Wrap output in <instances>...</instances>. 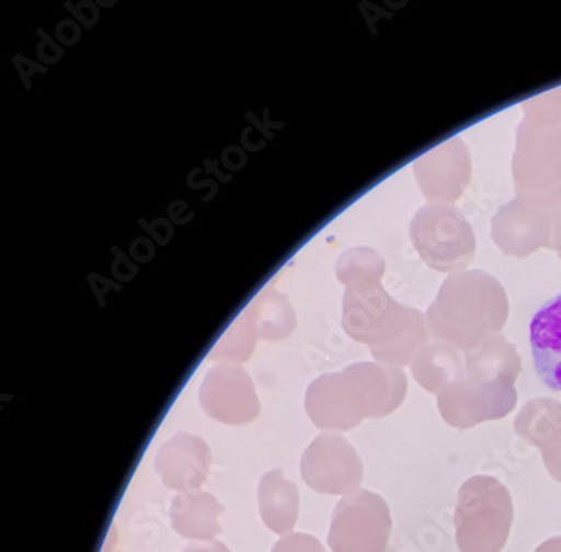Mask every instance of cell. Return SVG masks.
Returning a JSON list of instances; mask_svg holds the SVG:
<instances>
[{
	"instance_id": "7",
	"label": "cell",
	"mask_w": 561,
	"mask_h": 552,
	"mask_svg": "<svg viewBox=\"0 0 561 552\" xmlns=\"http://www.w3.org/2000/svg\"><path fill=\"white\" fill-rule=\"evenodd\" d=\"M211 469V450L199 436L178 432L157 451L156 472L171 491L197 492Z\"/></svg>"
},
{
	"instance_id": "3",
	"label": "cell",
	"mask_w": 561,
	"mask_h": 552,
	"mask_svg": "<svg viewBox=\"0 0 561 552\" xmlns=\"http://www.w3.org/2000/svg\"><path fill=\"white\" fill-rule=\"evenodd\" d=\"M391 531L390 505L381 495L359 488L335 505L328 544L332 552H387Z\"/></svg>"
},
{
	"instance_id": "8",
	"label": "cell",
	"mask_w": 561,
	"mask_h": 552,
	"mask_svg": "<svg viewBox=\"0 0 561 552\" xmlns=\"http://www.w3.org/2000/svg\"><path fill=\"white\" fill-rule=\"evenodd\" d=\"M514 431L540 450L547 472L561 483V403L548 397L529 401L514 419Z\"/></svg>"
},
{
	"instance_id": "11",
	"label": "cell",
	"mask_w": 561,
	"mask_h": 552,
	"mask_svg": "<svg viewBox=\"0 0 561 552\" xmlns=\"http://www.w3.org/2000/svg\"><path fill=\"white\" fill-rule=\"evenodd\" d=\"M300 497L296 483L288 482L282 470L265 473L259 485V509L275 534H290L299 517Z\"/></svg>"
},
{
	"instance_id": "5",
	"label": "cell",
	"mask_w": 561,
	"mask_h": 552,
	"mask_svg": "<svg viewBox=\"0 0 561 552\" xmlns=\"http://www.w3.org/2000/svg\"><path fill=\"white\" fill-rule=\"evenodd\" d=\"M300 475L307 487L318 494L346 497L359 491L365 469L362 458L344 436L322 432L304 451Z\"/></svg>"
},
{
	"instance_id": "2",
	"label": "cell",
	"mask_w": 561,
	"mask_h": 552,
	"mask_svg": "<svg viewBox=\"0 0 561 552\" xmlns=\"http://www.w3.org/2000/svg\"><path fill=\"white\" fill-rule=\"evenodd\" d=\"M514 520L513 497L494 476H470L457 494L456 542L460 552H501Z\"/></svg>"
},
{
	"instance_id": "13",
	"label": "cell",
	"mask_w": 561,
	"mask_h": 552,
	"mask_svg": "<svg viewBox=\"0 0 561 552\" xmlns=\"http://www.w3.org/2000/svg\"><path fill=\"white\" fill-rule=\"evenodd\" d=\"M183 552H231L227 545L221 544V542H209V544L201 545V544H191L184 549Z\"/></svg>"
},
{
	"instance_id": "10",
	"label": "cell",
	"mask_w": 561,
	"mask_h": 552,
	"mask_svg": "<svg viewBox=\"0 0 561 552\" xmlns=\"http://www.w3.org/2000/svg\"><path fill=\"white\" fill-rule=\"evenodd\" d=\"M225 507L206 492H181L171 505L172 529L191 541L215 542Z\"/></svg>"
},
{
	"instance_id": "14",
	"label": "cell",
	"mask_w": 561,
	"mask_h": 552,
	"mask_svg": "<svg viewBox=\"0 0 561 552\" xmlns=\"http://www.w3.org/2000/svg\"><path fill=\"white\" fill-rule=\"evenodd\" d=\"M535 552H561V536L548 539L543 544L538 545Z\"/></svg>"
},
{
	"instance_id": "9",
	"label": "cell",
	"mask_w": 561,
	"mask_h": 552,
	"mask_svg": "<svg viewBox=\"0 0 561 552\" xmlns=\"http://www.w3.org/2000/svg\"><path fill=\"white\" fill-rule=\"evenodd\" d=\"M533 363L550 391L561 392V293L535 313L529 323Z\"/></svg>"
},
{
	"instance_id": "1",
	"label": "cell",
	"mask_w": 561,
	"mask_h": 552,
	"mask_svg": "<svg viewBox=\"0 0 561 552\" xmlns=\"http://www.w3.org/2000/svg\"><path fill=\"white\" fill-rule=\"evenodd\" d=\"M405 395L403 373L353 367L312 382L306 395V413L322 431H351L365 419L390 416Z\"/></svg>"
},
{
	"instance_id": "4",
	"label": "cell",
	"mask_w": 561,
	"mask_h": 552,
	"mask_svg": "<svg viewBox=\"0 0 561 552\" xmlns=\"http://www.w3.org/2000/svg\"><path fill=\"white\" fill-rule=\"evenodd\" d=\"M513 384L514 379L470 378L454 382L438 394V413L448 426L460 431L482 423L501 421L513 413L518 401Z\"/></svg>"
},
{
	"instance_id": "6",
	"label": "cell",
	"mask_w": 561,
	"mask_h": 552,
	"mask_svg": "<svg viewBox=\"0 0 561 552\" xmlns=\"http://www.w3.org/2000/svg\"><path fill=\"white\" fill-rule=\"evenodd\" d=\"M199 403L206 416L222 425H250L260 414L255 387L237 367L211 370L201 385Z\"/></svg>"
},
{
	"instance_id": "12",
	"label": "cell",
	"mask_w": 561,
	"mask_h": 552,
	"mask_svg": "<svg viewBox=\"0 0 561 552\" xmlns=\"http://www.w3.org/2000/svg\"><path fill=\"white\" fill-rule=\"evenodd\" d=\"M272 552H325L321 542L313 536L302 534V532H290L282 536L277 544L272 548Z\"/></svg>"
}]
</instances>
